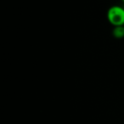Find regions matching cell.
Listing matches in <instances>:
<instances>
[{
    "label": "cell",
    "instance_id": "obj_1",
    "mask_svg": "<svg viewBox=\"0 0 124 124\" xmlns=\"http://www.w3.org/2000/svg\"><path fill=\"white\" fill-rule=\"evenodd\" d=\"M107 20L114 26H124V9L119 5L111 6L107 11Z\"/></svg>",
    "mask_w": 124,
    "mask_h": 124
},
{
    "label": "cell",
    "instance_id": "obj_2",
    "mask_svg": "<svg viewBox=\"0 0 124 124\" xmlns=\"http://www.w3.org/2000/svg\"><path fill=\"white\" fill-rule=\"evenodd\" d=\"M112 34L115 38H122L124 37V26H115L112 31Z\"/></svg>",
    "mask_w": 124,
    "mask_h": 124
},
{
    "label": "cell",
    "instance_id": "obj_3",
    "mask_svg": "<svg viewBox=\"0 0 124 124\" xmlns=\"http://www.w3.org/2000/svg\"><path fill=\"white\" fill-rule=\"evenodd\" d=\"M122 2H123V3H124V0H122Z\"/></svg>",
    "mask_w": 124,
    "mask_h": 124
}]
</instances>
